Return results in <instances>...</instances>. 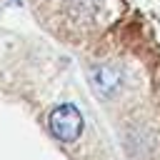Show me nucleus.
<instances>
[{"label": "nucleus", "instance_id": "1", "mask_svg": "<svg viewBox=\"0 0 160 160\" xmlns=\"http://www.w3.org/2000/svg\"><path fill=\"white\" fill-rule=\"evenodd\" d=\"M48 125H50V132L60 140V142H75L80 135H82V115L75 105L70 102H62L58 105L50 118H48Z\"/></svg>", "mask_w": 160, "mask_h": 160}, {"label": "nucleus", "instance_id": "3", "mask_svg": "<svg viewBox=\"0 0 160 160\" xmlns=\"http://www.w3.org/2000/svg\"><path fill=\"white\" fill-rule=\"evenodd\" d=\"M95 8H98V2L95 0H72L70 2V15L75 18V20H92L95 18Z\"/></svg>", "mask_w": 160, "mask_h": 160}, {"label": "nucleus", "instance_id": "4", "mask_svg": "<svg viewBox=\"0 0 160 160\" xmlns=\"http://www.w3.org/2000/svg\"><path fill=\"white\" fill-rule=\"evenodd\" d=\"M8 2H10V5H15V8H18V5H22V0H8Z\"/></svg>", "mask_w": 160, "mask_h": 160}, {"label": "nucleus", "instance_id": "2", "mask_svg": "<svg viewBox=\"0 0 160 160\" xmlns=\"http://www.w3.org/2000/svg\"><path fill=\"white\" fill-rule=\"evenodd\" d=\"M92 85L100 95L110 98L118 92V88L122 85V72L112 65H95L92 68Z\"/></svg>", "mask_w": 160, "mask_h": 160}]
</instances>
